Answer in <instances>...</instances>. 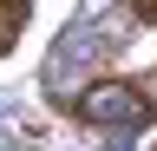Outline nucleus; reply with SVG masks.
<instances>
[{
    "label": "nucleus",
    "mask_w": 157,
    "mask_h": 151,
    "mask_svg": "<svg viewBox=\"0 0 157 151\" xmlns=\"http://www.w3.org/2000/svg\"><path fill=\"white\" fill-rule=\"evenodd\" d=\"M72 112L85 125H98V131H144L151 125V99H144V85H131V79H105V85H85L72 99Z\"/></svg>",
    "instance_id": "obj_1"
},
{
    "label": "nucleus",
    "mask_w": 157,
    "mask_h": 151,
    "mask_svg": "<svg viewBox=\"0 0 157 151\" xmlns=\"http://www.w3.org/2000/svg\"><path fill=\"white\" fill-rule=\"evenodd\" d=\"M20 26H26V0H0V53L20 46Z\"/></svg>",
    "instance_id": "obj_2"
},
{
    "label": "nucleus",
    "mask_w": 157,
    "mask_h": 151,
    "mask_svg": "<svg viewBox=\"0 0 157 151\" xmlns=\"http://www.w3.org/2000/svg\"><path fill=\"white\" fill-rule=\"evenodd\" d=\"M131 7H137V13H144V20H151V26H157V0H131Z\"/></svg>",
    "instance_id": "obj_3"
}]
</instances>
